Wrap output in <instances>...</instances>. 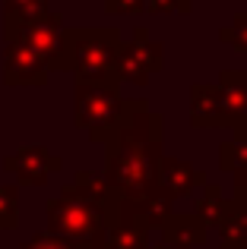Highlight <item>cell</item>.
Returning a JSON list of instances; mask_svg holds the SVG:
<instances>
[{"label":"cell","instance_id":"6da1fadb","mask_svg":"<svg viewBox=\"0 0 247 249\" xmlns=\"http://www.w3.org/2000/svg\"><path fill=\"white\" fill-rule=\"evenodd\" d=\"M105 148V177L124 199H143L159 189L162 120L146 110V101H124V114Z\"/></svg>","mask_w":247,"mask_h":249},{"label":"cell","instance_id":"7a4b0ae2","mask_svg":"<svg viewBox=\"0 0 247 249\" xmlns=\"http://www.w3.org/2000/svg\"><path fill=\"white\" fill-rule=\"evenodd\" d=\"M121 35L114 29H63V57L61 73H73L86 82H121L118 79V54Z\"/></svg>","mask_w":247,"mask_h":249},{"label":"cell","instance_id":"3957f363","mask_svg":"<svg viewBox=\"0 0 247 249\" xmlns=\"http://www.w3.org/2000/svg\"><path fill=\"white\" fill-rule=\"evenodd\" d=\"M108 224H111V208L76 183H67L61 196L48 202L51 233H61L67 240L99 243L108 237Z\"/></svg>","mask_w":247,"mask_h":249},{"label":"cell","instance_id":"277c9868","mask_svg":"<svg viewBox=\"0 0 247 249\" xmlns=\"http://www.w3.org/2000/svg\"><path fill=\"white\" fill-rule=\"evenodd\" d=\"M124 114L118 82H86L76 79L73 89V117L76 126L86 129L92 142H108Z\"/></svg>","mask_w":247,"mask_h":249},{"label":"cell","instance_id":"5b68a950","mask_svg":"<svg viewBox=\"0 0 247 249\" xmlns=\"http://www.w3.org/2000/svg\"><path fill=\"white\" fill-rule=\"evenodd\" d=\"M3 41H19L32 48L54 73V70H61L63 57V19L61 13H48L41 19L3 16Z\"/></svg>","mask_w":247,"mask_h":249},{"label":"cell","instance_id":"8992f818","mask_svg":"<svg viewBox=\"0 0 247 249\" xmlns=\"http://www.w3.org/2000/svg\"><path fill=\"white\" fill-rule=\"evenodd\" d=\"M162 70V44L149 41L146 32H136L133 41L121 44V54H118V79L121 82H136V85H146L149 73Z\"/></svg>","mask_w":247,"mask_h":249},{"label":"cell","instance_id":"52a82bcc","mask_svg":"<svg viewBox=\"0 0 247 249\" xmlns=\"http://www.w3.org/2000/svg\"><path fill=\"white\" fill-rule=\"evenodd\" d=\"M3 167L10 174H16L19 183H25V186H44L51 180V174L61 170V158L54 152H48L44 145H25L19 152H13L10 158H3Z\"/></svg>","mask_w":247,"mask_h":249},{"label":"cell","instance_id":"ba28073f","mask_svg":"<svg viewBox=\"0 0 247 249\" xmlns=\"http://www.w3.org/2000/svg\"><path fill=\"white\" fill-rule=\"evenodd\" d=\"M51 67L32 48L6 41L3 48V82L6 85H48Z\"/></svg>","mask_w":247,"mask_h":249},{"label":"cell","instance_id":"9c48e42d","mask_svg":"<svg viewBox=\"0 0 247 249\" xmlns=\"http://www.w3.org/2000/svg\"><path fill=\"white\" fill-rule=\"evenodd\" d=\"M200 180L203 177L190 164H184V161H162V167H159V193H165L168 199L190 193Z\"/></svg>","mask_w":247,"mask_h":249},{"label":"cell","instance_id":"30bf717a","mask_svg":"<svg viewBox=\"0 0 247 249\" xmlns=\"http://www.w3.org/2000/svg\"><path fill=\"white\" fill-rule=\"evenodd\" d=\"M162 231H165V243L174 249H193L203 240V221L190 218V214H168L162 221Z\"/></svg>","mask_w":247,"mask_h":249},{"label":"cell","instance_id":"8fae6325","mask_svg":"<svg viewBox=\"0 0 247 249\" xmlns=\"http://www.w3.org/2000/svg\"><path fill=\"white\" fill-rule=\"evenodd\" d=\"M54 13L48 6V0H3V16H16V19H41Z\"/></svg>","mask_w":247,"mask_h":249},{"label":"cell","instance_id":"7c38bea8","mask_svg":"<svg viewBox=\"0 0 247 249\" xmlns=\"http://www.w3.org/2000/svg\"><path fill=\"white\" fill-rule=\"evenodd\" d=\"M19 224V193L16 186H0V231H13Z\"/></svg>","mask_w":247,"mask_h":249},{"label":"cell","instance_id":"4fadbf2b","mask_svg":"<svg viewBox=\"0 0 247 249\" xmlns=\"http://www.w3.org/2000/svg\"><path fill=\"white\" fill-rule=\"evenodd\" d=\"M99 243H102V240H99ZM92 246H95V243L67 240V237H61V233H38V237H32L22 249H92Z\"/></svg>","mask_w":247,"mask_h":249},{"label":"cell","instance_id":"5bb4252c","mask_svg":"<svg viewBox=\"0 0 247 249\" xmlns=\"http://www.w3.org/2000/svg\"><path fill=\"white\" fill-rule=\"evenodd\" d=\"M140 10H146V0H105V13L114 16H133Z\"/></svg>","mask_w":247,"mask_h":249},{"label":"cell","instance_id":"9a60e30c","mask_svg":"<svg viewBox=\"0 0 247 249\" xmlns=\"http://www.w3.org/2000/svg\"><path fill=\"white\" fill-rule=\"evenodd\" d=\"M200 218H206V221L222 218V202H219L216 189H209V196H203V202H200Z\"/></svg>","mask_w":247,"mask_h":249},{"label":"cell","instance_id":"2e32d148","mask_svg":"<svg viewBox=\"0 0 247 249\" xmlns=\"http://www.w3.org/2000/svg\"><path fill=\"white\" fill-rule=\"evenodd\" d=\"M146 10L152 13H174V10H187L184 0H146Z\"/></svg>","mask_w":247,"mask_h":249},{"label":"cell","instance_id":"e0dca14e","mask_svg":"<svg viewBox=\"0 0 247 249\" xmlns=\"http://www.w3.org/2000/svg\"><path fill=\"white\" fill-rule=\"evenodd\" d=\"M92 249H108V246H105V240H102V243H95Z\"/></svg>","mask_w":247,"mask_h":249},{"label":"cell","instance_id":"ac0fdd59","mask_svg":"<svg viewBox=\"0 0 247 249\" xmlns=\"http://www.w3.org/2000/svg\"><path fill=\"white\" fill-rule=\"evenodd\" d=\"M155 249H171V246H168V243H165V246H155Z\"/></svg>","mask_w":247,"mask_h":249},{"label":"cell","instance_id":"d6986e66","mask_svg":"<svg viewBox=\"0 0 247 249\" xmlns=\"http://www.w3.org/2000/svg\"><path fill=\"white\" fill-rule=\"evenodd\" d=\"M184 3H187V0H184Z\"/></svg>","mask_w":247,"mask_h":249}]
</instances>
